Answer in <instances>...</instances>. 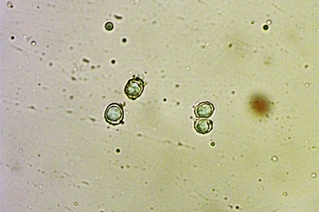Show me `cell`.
I'll return each mask as SVG.
<instances>
[{
    "mask_svg": "<svg viewBox=\"0 0 319 212\" xmlns=\"http://www.w3.org/2000/svg\"><path fill=\"white\" fill-rule=\"evenodd\" d=\"M144 86L143 81L138 78L130 80L126 86L125 93L129 98L135 99L141 94Z\"/></svg>",
    "mask_w": 319,
    "mask_h": 212,
    "instance_id": "6da1fadb",
    "label": "cell"
},
{
    "mask_svg": "<svg viewBox=\"0 0 319 212\" xmlns=\"http://www.w3.org/2000/svg\"><path fill=\"white\" fill-rule=\"evenodd\" d=\"M105 117L106 120L110 123L118 124L123 118L122 109L117 104H112L107 108L105 113Z\"/></svg>",
    "mask_w": 319,
    "mask_h": 212,
    "instance_id": "7a4b0ae2",
    "label": "cell"
},
{
    "mask_svg": "<svg viewBox=\"0 0 319 212\" xmlns=\"http://www.w3.org/2000/svg\"><path fill=\"white\" fill-rule=\"evenodd\" d=\"M214 109L212 104L208 102H204L196 107L194 113L197 118H207L212 115Z\"/></svg>",
    "mask_w": 319,
    "mask_h": 212,
    "instance_id": "3957f363",
    "label": "cell"
},
{
    "mask_svg": "<svg viewBox=\"0 0 319 212\" xmlns=\"http://www.w3.org/2000/svg\"><path fill=\"white\" fill-rule=\"evenodd\" d=\"M213 124V122L210 120L197 119L194 122V128L197 132L204 134L212 130Z\"/></svg>",
    "mask_w": 319,
    "mask_h": 212,
    "instance_id": "277c9868",
    "label": "cell"
},
{
    "mask_svg": "<svg viewBox=\"0 0 319 212\" xmlns=\"http://www.w3.org/2000/svg\"><path fill=\"white\" fill-rule=\"evenodd\" d=\"M255 107L258 113L261 115L266 114L268 112L270 105L266 99L260 95L256 99Z\"/></svg>",
    "mask_w": 319,
    "mask_h": 212,
    "instance_id": "5b68a950",
    "label": "cell"
},
{
    "mask_svg": "<svg viewBox=\"0 0 319 212\" xmlns=\"http://www.w3.org/2000/svg\"><path fill=\"white\" fill-rule=\"evenodd\" d=\"M105 27L107 30H110L113 28V25L112 23L108 22L106 24Z\"/></svg>",
    "mask_w": 319,
    "mask_h": 212,
    "instance_id": "8992f818",
    "label": "cell"
}]
</instances>
